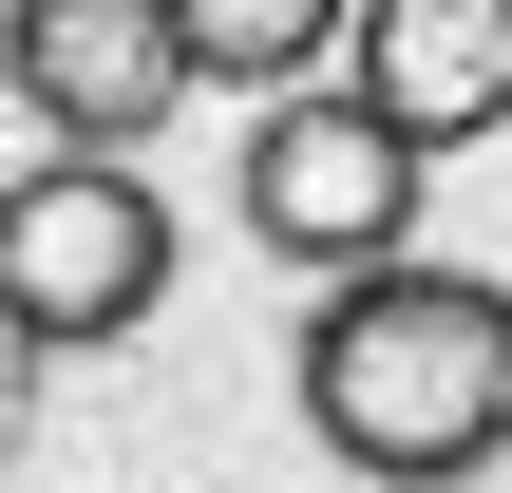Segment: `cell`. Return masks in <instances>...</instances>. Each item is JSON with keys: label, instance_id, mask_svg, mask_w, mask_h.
<instances>
[{"label": "cell", "instance_id": "6da1fadb", "mask_svg": "<svg viewBox=\"0 0 512 493\" xmlns=\"http://www.w3.org/2000/svg\"><path fill=\"white\" fill-rule=\"evenodd\" d=\"M304 437L361 493H456L512 456V285L475 266H361L304 304Z\"/></svg>", "mask_w": 512, "mask_h": 493}, {"label": "cell", "instance_id": "7a4b0ae2", "mask_svg": "<svg viewBox=\"0 0 512 493\" xmlns=\"http://www.w3.org/2000/svg\"><path fill=\"white\" fill-rule=\"evenodd\" d=\"M152 304H171V190L114 171V152H38V171L0 190V323H19L38 361H95V342H133Z\"/></svg>", "mask_w": 512, "mask_h": 493}, {"label": "cell", "instance_id": "3957f363", "mask_svg": "<svg viewBox=\"0 0 512 493\" xmlns=\"http://www.w3.org/2000/svg\"><path fill=\"white\" fill-rule=\"evenodd\" d=\"M247 247H285L323 285L418 266V152L361 95H266V133H247Z\"/></svg>", "mask_w": 512, "mask_h": 493}, {"label": "cell", "instance_id": "277c9868", "mask_svg": "<svg viewBox=\"0 0 512 493\" xmlns=\"http://www.w3.org/2000/svg\"><path fill=\"white\" fill-rule=\"evenodd\" d=\"M0 76H19L38 152H114L133 171V133L190 95V19L171 0H19L0 19Z\"/></svg>", "mask_w": 512, "mask_h": 493}, {"label": "cell", "instance_id": "5b68a950", "mask_svg": "<svg viewBox=\"0 0 512 493\" xmlns=\"http://www.w3.org/2000/svg\"><path fill=\"white\" fill-rule=\"evenodd\" d=\"M418 171L456 133H512V0H361V76H342Z\"/></svg>", "mask_w": 512, "mask_h": 493}, {"label": "cell", "instance_id": "8992f818", "mask_svg": "<svg viewBox=\"0 0 512 493\" xmlns=\"http://www.w3.org/2000/svg\"><path fill=\"white\" fill-rule=\"evenodd\" d=\"M190 19V95L228 76V95H304L323 76V38H361V0H171Z\"/></svg>", "mask_w": 512, "mask_h": 493}, {"label": "cell", "instance_id": "52a82bcc", "mask_svg": "<svg viewBox=\"0 0 512 493\" xmlns=\"http://www.w3.org/2000/svg\"><path fill=\"white\" fill-rule=\"evenodd\" d=\"M19 418H38V342L0 323V437H19Z\"/></svg>", "mask_w": 512, "mask_h": 493}]
</instances>
